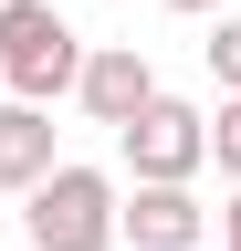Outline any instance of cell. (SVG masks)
I'll use <instances>...</instances> for the list:
<instances>
[{"instance_id": "6", "label": "cell", "mask_w": 241, "mask_h": 251, "mask_svg": "<svg viewBox=\"0 0 241 251\" xmlns=\"http://www.w3.org/2000/svg\"><path fill=\"white\" fill-rule=\"evenodd\" d=\"M53 168H63L53 115H42V105H0V188H42Z\"/></svg>"}, {"instance_id": "10", "label": "cell", "mask_w": 241, "mask_h": 251, "mask_svg": "<svg viewBox=\"0 0 241 251\" xmlns=\"http://www.w3.org/2000/svg\"><path fill=\"white\" fill-rule=\"evenodd\" d=\"M168 11H199V21H210V11H220V0H168Z\"/></svg>"}, {"instance_id": "1", "label": "cell", "mask_w": 241, "mask_h": 251, "mask_svg": "<svg viewBox=\"0 0 241 251\" xmlns=\"http://www.w3.org/2000/svg\"><path fill=\"white\" fill-rule=\"evenodd\" d=\"M74 74H84L74 21L53 0H0V84H11V105H53V94H74Z\"/></svg>"}, {"instance_id": "4", "label": "cell", "mask_w": 241, "mask_h": 251, "mask_svg": "<svg viewBox=\"0 0 241 251\" xmlns=\"http://www.w3.org/2000/svg\"><path fill=\"white\" fill-rule=\"evenodd\" d=\"M147 94H158V63H147L136 42H95V52H84V74H74V105L95 115V126H126Z\"/></svg>"}, {"instance_id": "3", "label": "cell", "mask_w": 241, "mask_h": 251, "mask_svg": "<svg viewBox=\"0 0 241 251\" xmlns=\"http://www.w3.org/2000/svg\"><path fill=\"white\" fill-rule=\"evenodd\" d=\"M21 230H32V251H105L115 241V178L63 157L42 188H21Z\"/></svg>"}, {"instance_id": "5", "label": "cell", "mask_w": 241, "mask_h": 251, "mask_svg": "<svg viewBox=\"0 0 241 251\" xmlns=\"http://www.w3.org/2000/svg\"><path fill=\"white\" fill-rule=\"evenodd\" d=\"M199 230H210V209L189 188H136V199H115V241H136V251H199Z\"/></svg>"}, {"instance_id": "7", "label": "cell", "mask_w": 241, "mask_h": 251, "mask_svg": "<svg viewBox=\"0 0 241 251\" xmlns=\"http://www.w3.org/2000/svg\"><path fill=\"white\" fill-rule=\"evenodd\" d=\"M220 31H210V74H220V94H241V11H210Z\"/></svg>"}, {"instance_id": "9", "label": "cell", "mask_w": 241, "mask_h": 251, "mask_svg": "<svg viewBox=\"0 0 241 251\" xmlns=\"http://www.w3.org/2000/svg\"><path fill=\"white\" fill-rule=\"evenodd\" d=\"M220 251H241V188H231V209H220Z\"/></svg>"}, {"instance_id": "2", "label": "cell", "mask_w": 241, "mask_h": 251, "mask_svg": "<svg viewBox=\"0 0 241 251\" xmlns=\"http://www.w3.org/2000/svg\"><path fill=\"white\" fill-rule=\"evenodd\" d=\"M115 157H126L136 188H189V178L210 168V115L178 105V94H147V105L115 126Z\"/></svg>"}, {"instance_id": "8", "label": "cell", "mask_w": 241, "mask_h": 251, "mask_svg": "<svg viewBox=\"0 0 241 251\" xmlns=\"http://www.w3.org/2000/svg\"><path fill=\"white\" fill-rule=\"evenodd\" d=\"M210 157L241 178V94H220V115H210Z\"/></svg>"}]
</instances>
